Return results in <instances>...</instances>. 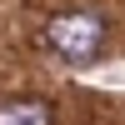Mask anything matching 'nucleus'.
Segmentation results:
<instances>
[{"mask_svg":"<svg viewBox=\"0 0 125 125\" xmlns=\"http://www.w3.org/2000/svg\"><path fill=\"white\" fill-rule=\"evenodd\" d=\"M0 125H55V110L45 100H15L0 105Z\"/></svg>","mask_w":125,"mask_h":125,"instance_id":"nucleus-2","label":"nucleus"},{"mask_svg":"<svg viewBox=\"0 0 125 125\" xmlns=\"http://www.w3.org/2000/svg\"><path fill=\"white\" fill-rule=\"evenodd\" d=\"M100 20L95 15H55L50 20V45L70 60V65H85L100 55Z\"/></svg>","mask_w":125,"mask_h":125,"instance_id":"nucleus-1","label":"nucleus"}]
</instances>
